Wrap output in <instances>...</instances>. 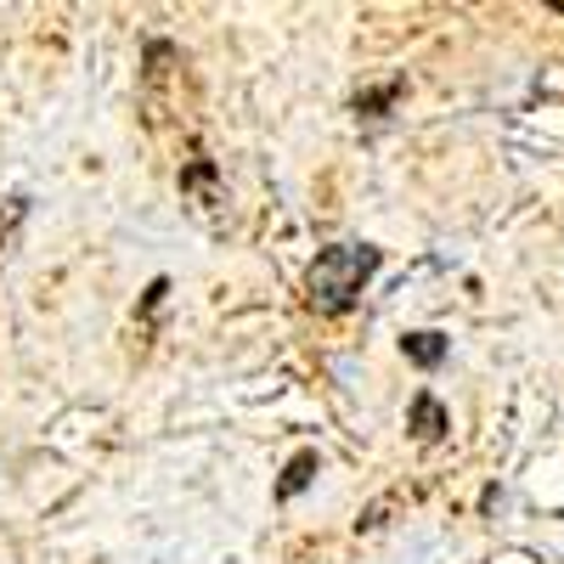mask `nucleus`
I'll list each match as a JSON object with an SVG mask.
<instances>
[{
    "label": "nucleus",
    "mask_w": 564,
    "mask_h": 564,
    "mask_svg": "<svg viewBox=\"0 0 564 564\" xmlns=\"http://www.w3.org/2000/svg\"><path fill=\"white\" fill-rule=\"evenodd\" d=\"M379 260H384V254L372 249V243H334V249H322V254L311 260V276H305L311 305H316L322 316H345V311L361 300V289L372 282Z\"/></svg>",
    "instance_id": "f257e3e1"
},
{
    "label": "nucleus",
    "mask_w": 564,
    "mask_h": 564,
    "mask_svg": "<svg viewBox=\"0 0 564 564\" xmlns=\"http://www.w3.org/2000/svg\"><path fill=\"white\" fill-rule=\"evenodd\" d=\"M406 430H412L417 441H441V435L452 430V412H446L430 390H417V395H412V406H406Z\"/></svg>",
    "instance_id": "f03ea898"
},
{
    "label": "nucleus",
    "mask_w": 564,
    "mask_h": 564,
    "mask_svg": "<svg viewBox=\"0 0 564 564\" xmlns=\"http://www.w3.org/2000/svg\"><path fill=\"white\" fill-rule=\"evenodd\" d=\"M401 350H406V361H412V367H441V361H446V350H452V339H446V334H430V327H423V334H406V339H401Z\"/></svg>",
    "instance_id": "7ed1b4c3"
},
{
    "label": "nucleus",
    "mask_w": 564,
    "mask_h": 564,
    "mask_svg": "<svg viewBox=\"0 0 564 564\" xmlns=\"http://www.w3.org/2000/svg\"><path fill=\"white\" fill-rule=\"evenodd\" d=\"M316 468H322V463H316V452H294V463L282 468V480H276V502H294V497L316 480Z\"/></svg>",
    "instance_id": "20e7f679"
},
{
    "label": "nucleus",
    "mask_w": 564,
    "mask_h": 564,
    "mask_svg": "<svg viewBox=\"0 0 564 564\" xmlns=\"http://www.w3.org/2000/svg\"><path fill=\"white\" fill-rule=\"evenodd\" d=\"M181 193H198L204 204H220V193H215V164L209 159H193L181 170Z\"/></svg>",
    "instance_id": "39448f33"
},
{
    "label": "nucleus",
    "mask_w": 564,
    "mask_h": 564,
    "mask_svg": "<svg viewBox=\"0 0 564 564\" xmlns=\"http://www.w3.org/2000/svg\"><path fill=\"white\" fill-rule=\"evenodd\" d=\"M395 97H401V79H390V85H379V90H367V97H356V113H384Z\"/></svg>",
    "instance_id": "423d86ee"
},
{
    "label": "nucleus",
    "mask_w": 564,
    "mask_h": 564,
    "mask_svg": "<svg viewBox=\"0 0 564 564\" xmlns=\"http://www.w3.org/2000/svg\"><path fill=\"white\" fill-rule=\"evenodd\" d=\"M23 215H29V198H12V204H7V215H0V249L12 243V231L23 226Z\"/></svg>",
    "instance_id": "0eeeda50"
}]
</instances>
